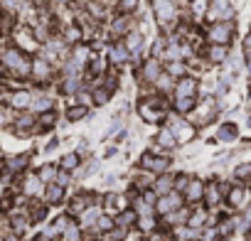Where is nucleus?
<instances>
[{
  "mask_svg": "<svg viewBox=\"0 0 251 241\" xmlns=\"http://www.w3.org/2000/svg\"><path fill=\"white\" fill-rule=\"evenodd\" d=\"M234 37V23L231 20H217L212 23L209 32H207V40L212 45H229Z\"/></svg>",
  "mask_w": 251,
  "mask_h": 241,
  "instance_id": "obj_1",
  "label": "nucleus"
},
{
  "mask_svg": "<svg viewBox=\"0 0 251 241\" xmlns=\"http://www.w3.org/2000/svg\"><path fill=\"white\" fill-rule=\"evenodd\" d=\"M153 10H155V15H158L160 23H173L175 15H177L173 0H153Z\"/></svg>",
  "mask_w": 251,
  "mask_h": 241,
  "instance_id": "obj_2",
  "label": "nucleus"
},
{
  "mask_svg": "<svg viewBox=\"0 0 251 241\" xmlns=\"http://www.w3.org/2000/svg\"><path fill=\"white\" fill-rule=\"evenodd\" d=\"M158 98H148V101H143L141 103V113H143V118L146 120H151V123H158V120H163L165 118V113L163 111H158Z\"/></svg>",
  "mask_w": 251,
  "mask_h": 241,
  "instance_id": "obj_3",
  "label": "nucleus"
},
{
  "mask_svg": "<svg viewBox=\"0 0 251 241\" xmlns=\"http://www.w3.org/2000/svg\"><path fill=\"white\" fill-rule=\"evenodd\" d=\"M175 96H197V79L180 76L175 84Z\"/></svg>",
  "mask_w": 251,
  "mask_h": 241,
  "instance_id": "obj_4",
  "label": "nucleus"
},
{
  "mask_svg": "<svg viewBox=\"0 0 251 241\" xmlns=\"http://www.w3.org/2000/svg\"><path fill=\"white\" fill-rule=\"evenodd\" d=\"M180 204H182V197H180L177 192H173V194H168V197L158 199L155 212H160V214H170V212H177V207H180Z\"/></svg>",
  "mask_w": 251,
  "mask_h": 241,
  "instance_id": "obj_5",
  "label": "nucleus"
},
{
  "mask_svg": "<svg viewBox=\"0 0 251 241\" xmlns=\"http://www.w3.org/2000/svg\"><path fill=\"white\" fill-rule=\"evenodd\" d=\"M207 57H209V62H214V64L226 62V59H229V45H209Z\"/></svg>",
  "mask_w": 251,
  "mask_h": 241,
  "instance_id": "obj_6",
  "label": "nucleus"
},
{
  "mask_svg": "<svg viewBox=\"0 0 251 241\" xmlns=\"http://www.w3.org/2000/svg\"><path fill=\"white\" fill-rule=\"evenodd\" d=\"M185 197H187L190 202L202 199V197H204V185H202L200 180H190V182H187V187H185Z\"/></svg>",
  "mask_w": 251,
  "mask_h": 241,
  "instance_id": "obj_7",
  "label": "nucleus"
},
{
  "mask_svg": "<svg viewBox=\"0 0 251 241\" xmlns=\"http://www.w3.org/2000/svg\"><path fill=\"white\" fill-rule=\"evenodd\" d=\"M32 74H35L40 81H47V79H50V74H52L50 62H47V59H35V62H32Z\"/></svg>",
  "mask_w": 251,
  "mask_h": 241,
  "instance_id": "obj_8",
  "label": "nucleus"
},
{
  "mask_svg": "<svg viewBox=\"0 0 251 241\" xmlns=\"http://www.w3.org/2000/svg\"><path fill=\"white\" fill-rule=\"evenodd\" d=\"M222 197H224V192H219V185H217V182H212V185H207V187H204V197H202V199H207V204H209V207L219 204V202H222Z\"/></svg>",
  "mask_w": 251,
  "mask_h": 241,
  "instance_id": "obj_9",
  "label": "nucleus"
},
{
  "mask_svg": "<svg viewBox=\"0 0 251 241\" xmlns=\"http://www.w3.org/2000/svg\"><path fill=\"white\" fill-rule=\"evenodd\" d=\"M128 54H131V52H128V47H126L123 42L111 47V62H116V64H123L126 59H128Z\"/></svg>",
  "mask_w": 251,
  "mask_h": 241,
  "instance_id": "obj_10",
  "label": "nucleus"
},
{
  "mask_svg": "<svg viewBox=\"0 0 251 241\" xmlns=\"http://www.w3.org/2000/svg\"><path fill=\"white\" fill-rule=\"evenodd\" d=\"M143 76H146L148 81H158V76H160V64H158V59H148V62H146Z\"/></svg>",
  "mask_w": 251,
  "mask_h": 241,
  "instance_id": "obj_11",
  "label": "nucleus"
},
{
  "mask_svg": "<svg viewBox=\"0 0 251 241\" xmlns=\"http://www.w3.org/2000/svg\"><path fill=\"white\" fill-rule=\"evenodd\" d=\"M244 194H246V190L231 187V190H226V202H229L231 207H241V204H244Z\"/></svg>",
  "mask_w": 251,
  "mask_h": 241,
  "instance_id": "obj_12",
  "label": "nucleus"
},
{
  "mask_svg": "<svg viewBox=\"0 0 251 241\" xmlns=\"http://www.w3.org/2000/svg\"><path fill=\"white\" fill-rule=\"evenodd\" d=\"M123 45L128 47V52H138V49L143 47V37H141L138 32H128V37H126Z\"/></svg>",
  "mask_w": 251,
  "mask_h": 241,
  "instance_id": "obj_13",
  "label": "nucleus"
},
{
  "mask_svg": "<svg viewBox=\"0 0 251 241\" xmlns=\"http://www.w3.org/2000/svg\"><path fill=\"white\" fill-rule=\"evenodd\" d=\"M190 8H192V15L195 18H204L207 10H209V0H192Z\"/></svg>",
  "mask_w": 251,
  "mask_h": 241,
  "instance_id": "obj_14",
  "label": "nucleus"
},
{
  "mask_svg": "<svg viewBox=\"0 0 251 241\" xmlns=\"http://www.w3.org/2000/svg\"><path fill=\"white\" fill-rule=\"evenodd\" d=\"M175 108L177 111H192L195 108V96H175Z\"/></svg>",
  "mask_w": 251,
  "mask_h": 241,
  "instance_id": "obj_15",
  "label": "nucleus"
},
{
  "mask_svg": "<svg viewBox=\"0 0 251 241\" xmlns=\"http://www.w3.org/2000/svg\"><path fill=\"white\" fill-rule=\"evenodd\" d=\"M30 103H32V96H30L27 91L13 94V106H15V108H25V106H30Z\"/></svg>",
  "mask_w": 251,
  "mask_h": 241,
  "instance_id": "obj_16",
  "label": "nucleus"
},
{
  "mask_svg": "<svg viewBox=\"0 0 251 241\" xmlns=\"http://www.w3.org/2000/svg\"><path fill=\"white\" fill-rule=\"evenodd\" d=\"M168 74H170V76H175V79H180V76H185V74H187V69H185V64H182V62L173 59V62L168 64Z\"/></svg>",
  "mask_w": 251,
  "mask_h": 241,
  "instance_id": "obj_17",
  "label": "nucleus"
},
{
  "mask_svg": "<svg viewBox=\"0 0 251 241\" xmlns=\"http://www.w3.org/2000/svg\"><path fill=\"white\" fill-rule=\"evenodd\" d=\"M40 182H42V180H40L37 175L27 177V180H25V192H27V194H40V190H42Z\"/></svg>",
  "mask_w": 251,
  "mask_h": 241,
  "instance_id": "obj_18",
  "label": "nucleus"
},
{
  "mask_svg": "<svg viewBox=\"0 0 251 241\" xmlns=\"http://www.w3.org/2000/svg\"><path fill=\"white\" fill-rule=\"evenodd\" d=\"M204 221H207V212H204V209H197L195 214H190V217H187V224H190V226H195V229H200Z\"/></svg>",
  "mask_w": 251,
  "mask_h": 241,
  "instance_id": "obj_19",
  "label": "nucleus"
},
{
  "mask_svg": "<svg viewBox=\"0 0 251 241\" xmlns=\"http://www.w3.org/2000/svg\"><path fill=\"white\" fill-rule=\"evenodd\" d=\"M236 138V126L234 123H224L219 128V141H234Z\"/></svg>",
  "mask_w": 251,
  "mask_h": 241,
  "instance_id": "obj_20",
  "label": "nucleus"
},
{
  "mask_svg": "<svg viewBox=\"0 0 251 241\" xmlns=\"http://www.w3.org/2000/svg\"><path fill=\"white\" fill-rule=\"evenodd\" d=\"M89 202H91L89 194H84V197H74V202H72V212H74V214H81V212L89 207Z\"/></svg>",
  "mask_w": 251,
  "mask_h": 241,
  "instance_id": "obj_21",
  "label": "nucleus"
},
{
  "mask_svg": "<svg viewBox=\"0 0 251 241\" xmlns=\"http://www.w3.org/2000/svg\"><path fill=\"white\" fill-rule=\"evenodd\" d=\"M158 143H160V145H165V148H173V145L177 143V138H175V133H173V131H160Z\"/></svg>",
  "mask_w": 251,
  "mask_h": 241,
  "instance_id": "obj_22",
  "label": "nucleus"
},
{
  "mask_svg": "<svg viewBox=\"0 0 251 241\" xmlns=\"http://www.w3.org/2000/svg\"><path fill=\"white\" fill-rule=\"evenodd\" d=\"M42 182H52L54 177H57V170H54V165H45L42 170H40V175H37Z\"/></svg>",
  "mask_w": 251,
  "mask_h": 241,
  "instance_id": "obj_23",
  "label": "nucleus"
},
{
  "mask_svg": "<svg viewBox=\"0 0 251 241\" xmlns=\"http://www.w3.org/2000/svg\"><path fill=\"white\" fill-rule=\"evenodd\" d=\"M81 239V231L76 229V224H67L64 229V241H79Z\"/></svg>",
  "mask_w": 251,
  "mask_h": 241,
  "instance_id": "obj_24",
  "label": "nucleus"
},
{
  "mask_svg": "<svg viewBox=\"0 0 251 241\" xmlns=\"http://www.w3.org/2000/svg\"><path fill=\"white\" fill-rule=\"evenodd\" d=\"M234 175H236V180H251V163L239 165V168L234 170Z\"/></svg>",
  "mask_w": 251,
  "mask_h": 241,
  "instance_id": "obj_25",
  "label": "nucleus"
},
{
  "mask_svg": "<svg viewBox=\"0 0 251 241\" xmlns=\"http://www.w3.org/2000/svg\"><path fill=\"white\" fill-rule=\"evenodd\" d=\"M108 96H111L108 89H96V91H94V103H96V106H103V103L108 101Z\"/></svg>",
  "mask_w": 251,
  "mask_h": 241,
  "instance_id": "obj_26",
  "label": "nucleus"
},
{
  "mask_svg": "<svg viewBox=\"0 0 251 241\" xmlns=\"http://www.w3.org/2000/svg\"><path fill=\"white\" fill-rule=\"evenodd\" d=\"M62 194H64L62 185H52V187L47 190V199H50V202H59V199H62Z\"/></svg>",
  "mask_w": 251,
  "mask_h": 241,
  "instance_id": "obj_27",
  "label": "nucleus"
},
{
  "mask_svg": "<svg viewBox=\"0 0 251 241\" xmlns=\"http://www.w3.org/2000/svg\"><path fill=\"white\" fill-rule=\"evenodd\" d=\"M168 165H170V160H168V158H160V160H155V158H153L151 170H153V172H165V170H168Z\"/></svg>",
  "mask_w": 251,
  "mask_h": 241,
  "instance_id": "obj_28",
  "label": "nucleus"
},
{
  "mask_svg": "<svg viewBox=\"0 0 251 241\" xmlns=\"http://www.w3.org/2000/svg\"><path fill=\"white\" fill-rule=\"evenodd\" d=\"M113 229V221L108 219V217H101L99 214V219H96V231H111Z\"/></svg>",
  "mask_w": 251,
  "mask_h": 241,
  "instance_id": "obj_29",
  "label": "nucleus"
},
{
  "mask_svg": "<svg viewBox=\"0 0 251 241\" xmlns=\"http://www.w3.org/2000/svg\"><path fill=\"white\" fill-rule=\"evenodd\" d=\"M138 8V0H118V10L121 13H131Z\"/></svg>",
  "mask_w": 251,
  "mask_h": 241,
  "instance_id": "obj_30",
  "label": "nucleus"
},
{
  "mask_svg": "<svg viewBox=\"0 0 251 241\" xmlns=\"http://www.w3.org/2000/svg\"><path fill=\"white\" fill-rule=\"evenodd\" d=\"M25 163H27V158H13V160L8 163V170H10V172H20V170L25 168Z\"/></svg>",
  "mask_w": 251,
  "mask_h": 241,
  "instance_id": "obj_31",
  "label": "nucleus"
},
{
  "mask_svg": "<svg viewBox=\"0 0 251 241\" xmlns=\"http://www.w3.org/2000/svg\"><path fill=\"white\" fill-rule=\"evenodd\" d=\"M111 32H113V35L126 32V18H116V20L111 23Z\"/></svg>",
  "mask_w": 251,
  "mask_h": 241,
  "instance_id": "obj_32",
  "label": "nucleus"
},
{
  "mask_svg": "<svg viewBox=\"0 0 251 241\" xmlns=\"http://www.w3.org/2000/svg\"><path fill=\"white\" fill-rule=\"evenodd\" d=\"M76 165H79V155H74V153L62 160V168H64V170H72V168H76Z\"/></svg>",
  "mask_w": 251,
  "mask_h": 241,
  "instance_id": "obj_33",
  "label": "nucleus"
},
{
  "mask_svg": "<svg viewBox=\"0 0 251 241\" xmlns=\"http://www.w3.org/2000/svg\"><path fill=\"white\" fill-rule=\"evenodd\" d=\"M86 116V108L84 106H74L72 111H69V120H79V118H84Z\"/></svg>",
  "mask_w": 251,
  "mask_h": 241,
  "instance_id": "obj_34",
  "label": "nucleus"
},
{
  "mask_svg": "<svg viewBox=\"0 0 251 241\" xmlns=\"http://www.w3.org/2000/svg\"><path fill=\"white\" fill-rule=\"evenodd\" d=\"M168 190H170V180L168 177H163L160 182H155V192L158 194H168Z\"/></svg>",
  "mask_w": 251,
  "mask_h": 241,
  "instance_id": "obj_35",
  "label": "nucleus"
},
{
  "mask_svg": "<svg viewBox=\"0 0 251 241\" xmlns=\"http://www.w3.org/2000/svg\"><path fill=\"white\" fill-rule=\"evenodd\" d=\"M76 89H79V79H76V76H69V79L64 81V91L72 94V91H76Z\"/></svg>",
  "mask_w": 251,
  "mask_h": 241,
  "instance_id": "obj_36",
  "label": "nucleus"
},
{
  "mask_svg": "<svg viewBox=\"0 0 251 241\" xmlns=\"http://www.w3.org/2000/svg\"><path fill=\"white\" fill-rule=\"evenodd\" d=\"M64 37H67V40H69V42H76V40H79V37H81V30H79V27H69V30H67V35H64Z\"/></svg>",
  "mask_w": 251,
  "mask_h": 241,
  "instance_id": "obj_37",
  "label": "nucleus"
},
{
  "mask_svg": "<svg viewBox=\"0 0 251 241\" xmlns=\"http://www.w3.org/2000/svg\"><path fill=\"white\" fill-rule=\"evenodd\" d=\"M50 106H52V101H50L47 96H42V98H37V101H35V108H37V111H47Z\"/></svg>",
  "mask_w": 251,
  "mask_h": 241,
  "instance_id": "obj_38",
  "label": "nucleus"
},
{
  "mask_svg": "<svg viewBox=\"0 0 251 241\" xmlns=\"http://www.w3.org/2000/svg\"><path fill=\"white\" fill-rule=\"evenodd\" d=\"M153 226H155V219H151V214H146V217L141 219V229H143V231H151Z\"/></svg>",
  "mask_w": 251,
  "mask_h": 241,
  "instance_id": "obj_39",
  "label": "nucleus"
},
{
  "mask_svg": "<svg viewBox=\"0 0 251 241\" xmlns=\"http://www.w3.org/2000/svg\"><path fill=\"white\" fill-rule=\"evenodd\" d=\"M209 5L217 8V10H226L229 8V0H209Z\"/></svg>",
  "mask_w": 251,
  "mask_h": 241,
  "instance_id": "obj_40",
  "label": "nucleus"
},
{
  "mask_svg": "<svg viewBox=\"0 0 251 241\" xmlns=\"http://www.w3.org/2000/svg\"><path fill=\"white\" fill-rule=\"evenodd\" d=\"M32 126V116H23L18 118V128H30Z\"/></svg>",
  "mask_w": 251,
  "mask_h": 241,
  "instance_id": "obj_41",
  "label": "nucleus"
},
{
  "mask_svg": "<svg viewBox=\"0 0 251 241\" xmlns=\"http://www.w3.org/2000/svg\"><path fill=\"white\" fill-rule=\"evenodd\" d=\"M40 123H42V126H52V123H54V113H45V116L40 118Z\"/></svg>",
  "mask_w": 251,
  "mask_h": 241,
  "instance_id": "obj_42",
  "label": "nucleus"
},
{
  "mask_svg": "<svg viewBox=\"0 0 251 241\" xmlns=\"http://www.w3.org/2000/svg\"><path fill=\"white\" fill-rule=\"evenodd\" d=\"M54 180H57V185H62V187H64V185H67V182H69V177H67V175H64V172H59V175H57V177H54Z\"/></svg>",
  "mask_w": 251,
  "mask_h": 241,
  "instance_id": "obj_43",
  "label": "nucleus"
},
{
  "mask_svg": "<svg viewBox=\"0 0 251 241\" xmlns=\"http://www.w3.org/2000/svg\"><path fill=\"white\" fill-rule=\"evenodd\" d=\"M131 221H133V214H131V212H126V214L121 217V224H131Z\"/></svg>",
  "mask_w": 251,
  "mask_h": 241,
  "instance_id": "obj_44",
  "label": "nucleus"
},
{
  "mask_svg": "<svg viewBox=\"0 0 251 241\" xmlns=\"http://www.w3.org/2000/svg\"><path fill=\"white\" fill-rule=\"evenodd\" d=\"M187 182H190L187 177H180V180L175 182V187H177V190H185V187H187Z\"/></svg>",
  "mask_w": 251,
  "mask_h": 241,
  "instance_id": "obj_45",
  "label": "nucleus"
},
{
  "mask_svg": "<svg viewBox=\"0 0 251 241\" xmlns=\"http://www.w3.org/2000/svg\"><path fill=\"white\" fill-rule=\"evenodd\" d=\"M244 219H246V221L251 224V204H249V209H246V214H244Z\"/></svg>",
  "mask_w": 251,
  "mask_h": 241,
  "instance_id": "obj_46",
  "label": "nucleus"
},
{
  "mask_svg": "<svg viewBox=\"0 0 251 241\" xmlns=\"http://www.w3.org/2000/svg\"><path fill=\"white\" fill-rule=\"evenodd\" d=\"M35 241H52L50 236H42V239H35Z\"/></svg>",
  "mask_w": 251,
  "mask_h": 241,
  "instance_id": "obj_47",
  "label": "nucleus"
},
{
  "mask_svg": "<svg viewBox=\"0 0 251 241\" xmlns=\"http://www.w3.org/2000/svg\"><path fill=\"white\" fill-rule=\"evenodd\" d=\"M59 3H69V0H59Z\"/></svg>",
  "mask_w": 251,
  "mask_h": 241,
  "instance_id": "obj_48",
  "label": "nucleus"
},
{
  "mask_svg": "<svg viewBox=\"0 0 251 241\" xmlns=\"http://www.w3.org/2000/svg\"><path fill=\"white\" fill-rule=\"evenodd\" d=\"M249 89H251V79H249Z\"/></svg>",
  "mask_w": 251,
  "mask_h": 241,
  "instance_id": "obj_49",
  "label": "nucleus"
},
{
  "mask_svg": "<svg viewBox=\"0 0 251 241\" xmlns=\"http://www.w3.org/2000/svg\"><path fill=\"white\" fill-rule=\"evenodd\" d=\"M0 101H3V94H0Z\"/></svg>",
  "mask_w": 251,
  "mask_h": 241,
  "instance_id": "obj_50",
  "label": "nucleus"
},
{
  "mask_svg": "<svg viewBox=\"0 0 251 241\" xmlns=\"http://www.w3.org/2000/svg\"><path fill=\"white\" fill-rule=\"evenodd\" d=\"M224 241H231V239H224Z\"/></svg>",
  "mask_w": 251,
  "mask_h": 241,
  "instance_id": "obj_51",
  "label": "nucleus"
},
{
  "mask_svg": "<svg viewBox=\"0 0 251 241\" xmlns=\"http://www.w3.org/2000/svg\"><path fill=\"white\" fill-rule=\"evenodd\" d=\"M0 120H3V116H0Z\"/></svg>",
  "mask_w": 251,
  "mask_h": 241,
  "instance_id": "obj_52",
  "label": "nucleus"
}]
</instances>
